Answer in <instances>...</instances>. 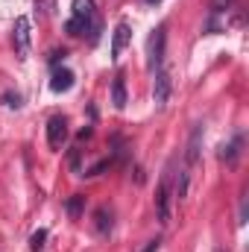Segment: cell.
Here are the masks:
<instances>
[{"mask_svg": "<svg viewBox=\"0 0 249 252\" xmlns=\"http://www.w3.org/2000/svg\"><path fill=\"white\" fill-rule=\"evenodd\" d=\"M187 196V170L179 173V182H176V199H185Z\"/></svg>", "mask_w": 249, "mask_h": 252, "instance_id": "obj_16", "label": "cell"}, {"mask_svg": "<svg viewBox=\"0 0 249 252\" xmlns=\"http://www.w3.org/2000/svg\"><path fill=\"white\" fill-rule=\"evenodd\" d=\"M64 141H67V118L53 115L47 121V144H50V150H62Z\"/></svg>", "mask_w": 249, "mask_h": 252, "instance_id": "obj_5", "label": "cell"}, {"mask_svg": "<svg viewBox=\"0 0 249 252\" xmlns=\"http://www.w3.org/2000/svg\"><path fill=\"white\" fill-rule=\"evenodd\" d=\"M156 214L161 223H170V167L164 170L158 190H156Z\"/></svg>", "mask_w": 249, "mask_h": 252, "instance_id": "obj_2", "label": "cell"}, {"mask_svg": "<svg viewBox=\"0 0 249 252\" xmlns=\"http://www.w3.org/2000/svg\"><path fill=\"white\" fill-rule=\"evenodd\" d=\"M44 238H47V229H38V232H32V238H30V250L38 252L44 247Z\"/></svg>", "mask_w": 249, "mask_h": 252, "instance_id": "obj_15", "label": "cell"}, {"mask_svg": "<svg viewBox=\"0 0 249 252\" xmlns=\"http://www.w3.org/2000/svg\"><path fill=\"white\" fill-rule=\"evenodd\" d=\"M129 38H132V30H129L126 21H121L115 27V35H112V59H121V53H124V47L129 44Z\"/></svg>", "mask_w": 249, "mask_h": 252, "instance_id": "obj_6", "label": "cell"}, {"mask_svg": "<svg viewBox=\"0 0 249 252\" xmlns=\"http://www.w3.org/2000/svg\"><path fill=\"white\" fill-rule=\"evenodd\" d=\"M144 3H150V6H156V3H161V0H144Z\"/></svg>", "mask_w": 249, "mask_h": 252, "instance_id": "obj_19", "label": "cell"}, {"mask_svg": "<svg viewBox=\"0 0 249 252\" xmlns=\"http://www.w3.org/2000/svg\"><path fill=\"white\" fill-rule=\"evenodd\" d=\"M73 21L82 24H94L97 12H94V0H73Z\"/></svg>", "mask_w": 249, "mask_h": 252, "instance_id": "obj_8", "label": "cell"}, {"mask_svg": "<svg viewBox=\"0 0 249 252\" xmlns=\"http://www.w3.org/2000/svg\"><path fill=\"white\" fill-rule=\"evenodd\" d=\"M164 41H167V27L161 24L158 30H153L150 41H147V62H150V70H161V62H164Z\"/></svg>", "mask_w": 249, "mask_h": 252, "instance_id": "obj_1", "label": "cell"}, {"mask_svg": "<svg viewBox=\"0 0 249 252\" xmlns=\"http://www.w3.org/2000/svg\"><path fill=\"white\" fill-rule=\"evenodd\" d=\"M0 100H3V103H6L9 109H18V106H21V94H12V91H6V94H3Z\"/></svg>", "mask_w": 249, "mask_h": 252, "instance_id": "obj_17", "label": "cell"}, {"mask_svg": "<svg viewBox=\"0 0 249 252\" xmlns=\"http://www.w3.org/2000/svg\"><path fill=\"white\" fill-rule=\"evenodd\" d=\"M112 106H115V109H124L126 106V79H124V73H118L115 82H112Z\"/></svg>", "mask_w": 249, "mask_h": 252, "instance_id": "obj_11", "label": "cell"}, {"mask_svg": "<svg viewBox=\"0 0 249 252\" xmlns=\"http://www.w3.org/2000/svg\"><path fill=\"white\" fill-rule=\"evenodd\" d=\"M241 144H244V135H235V138H232V144H223V147H220V161L235 164V161H238V156H241Z\"/></svg>", "mask_w": 249, "mask_h": 252, "instance_id": "obj_10", "label": "cell"}, {"mask_svg": "<svg viewBox=\"0 0 249 252\" xmlns=\"http://www.w3.org/2000/svg\"><path fill=\"white\" fill-rule=\"evenodd\" d=\"M170 91H173V79H170V73L161 67V70H156V79H153V103L158 106V109H164L167 103H170Z\"/></svg>", "mask_w": 249, "mask_h": 252, "instance_id": "obj_4", "label": "cell"}, {"mask_svg": "<svg viewBox=\"0 0 249 252\" xmlns=\"http://www.w3.org/2000/svg\"><path fill=\"white\" fill-rule=\"evenodd\" d=\"M94 217H97V235L106 238V235L112 232V211H109V208H97Z\"/></svg>", "mask_w": 249, "mask_h": 252, "instance_id": "obj_12", "label": "cell"}, {"mask_svg": "<svg viewBox=\"0 0 249 252\" xmlns=\"http://www.w3.org/2000/svg\"><path fill=\"white\" fill-rule=\"evenodd\" d=\"M50 88H53L56 94L70 91V88H73V70H67V67H56V70H53V79H50Z\"/></svg>", "mask_w": 249, "mask_h": 252, "instance_id": "obj_9", "label": "cell"}, {"mask_svg": "<svg viewBox=\"0 0 249 252\" xmlns=\"http://www.w3.org/2000/svg\"><path fill=\"white\" fill-rule=\"evenodd\" d=\"M232 3H235V0H211V18H217V15H223V12H229V9H232Z\"/></svg>", "mask_w": 249, "mask_h": 252, "instance_id": "obj_14", "label": "cell"}, {"mask_svg": "<svg viewBox=\"0 0 249 252\" xmlns=\"http://www.w3.org/2000/svg\"><path fill=\"white\" fill-rule=\"evenodd\" d=\"M199 147H202V124H196L190 129V141H187V153H185V164L193 167L199 161Z\"/></svg>", "mask_w": 249, "mask_h": 252, "instance_id": "obj_7", "label": "cell"}, {"mask_svg": "<svg viewBox=\"0 0 249 252\" xmlns=\"http://www.w3.org/2000/svg\"><path fill=\"white\" fill-rule=\"evenodd\" d=\"M158 247H161V241H158V238H156V241H150V244H147V247H144V252H158Z\"/></svg>", "mask_w": 249, "mask_h": 252, "instance_id": "obj_18", "label": "cell"}, {"mask_svg": "<svg viewBox=\"0 0 249 252\" xmlns=\"http://www.w3.org/2000/svg\"><path fill=\"white\" fill-rule=\"evenodd\" d=\"M12 44H15V53H18L21 59H27V53H30V18H27V15L15 18V27H12Z\"/></svg>", "mask_w": 249, "mask_h": 252, "instance_id": "obj_3", "label": "cell"}, {"mask_svg": "<svg viewBox=\"0 0 249 252\" xmlns=\"http://www.w3.org/2000/svg\"><path fill=\"white\" fill-rule=\"evenodd\" d=\"M82 202H85V196H79V193H73V196L67 199V214H70L73 220L82 214Z\"/></svg>", "mask_w": 249, "mask_h": 252, "instance_id": "obj_13", "label": "cell"}, {"mask_svg": "<svg viewBox=\"0 0 249 252\" xmlns=\"http://www.w3.org/2000/svg\"><path fill=\"white\" fill-rule=\"evenodd\" d=\"M217 252H223V250H217Z\"/></svg>", "mask_w": 249, "mask_h": 252, "instance_id": "obj_20", "label": "cell"}]
</instances>
